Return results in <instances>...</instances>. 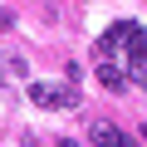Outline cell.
<instances>
[{
    "label": "cell",
    "mask_w": 147,
    "mask_h": 147,
    "mask_svg": "<svg viewBox=\"0 0 147 147\" xmlns=\"http://www.w3.org/2000/svg\"><path fill=\"white\" fill-rule=\"evenodd\" d=\"M88 142H93V147H137V142L123 137L113 123H88Z\"/></svg>",
    "instance_id": "1"
},
{
    "label": "cell",
    "mask_w": 147,
    "mask_h": 147,
    "mask_svg": "<svg viewBox=\"0 0 147 147\" xmlns=\"http://www.w3.org/2000/svg\"><path fill=\"white\" fill-rule=\"evenodd\" d=\"M93 79H98L108 93H123V88H127V74H118V69H113V59H103V64H98V74H93Z\"/></svg>",
    "instance_id": "2"
},
{
    "label": "cell",
    "mask_w": 147,
    "mask_h": 147,
    "mask_svg": "<svg viewBox=\"0 0 147 147\" xmlns=\"http://www.w3.org/2000/svg\"><path fill=\"white\" fill-rule=\"evenodd\" d=\"M59 93H64V84L54 88V84H30V98L39 103V108H59Z\"/></svg>",
    "instance_id": "3"
},
{
    "label": "cell",
    "mask_w": 147,
    "mask_h": 147,
    "mask_svg": "<svg viewBox=\"0 0 147 147\" xmlns=\"http://www.w3.org/2000/svg\"><path fill=\"white\" fill-rule=\"evenodd\" d=\"M127 79H132L137 88H147V54H137V59H132V69H127Z\"/></svg>",
    "instance_id": "4"
},
{
    "label": "cell",
    "mask_w": 147,
    "mask_h": 147,
    "mask_svg": "<svg viewBox=\"0 0 147 147\" xmlns=\"http://www.w3.org/2000/svg\"><path fill=\"white\" fill-rule=\"evenodd\" d=\"M0 30H10V15H5V10H0Z\"/></svg>",
    "instance_id": "5"
},
{
    "label": "cell",
    "mask_w": 147,
    "mask_h": 147,
    "mask_svg": "<svg viewBox=\"0 0 147 147\" xmlns=\"http://www.w3.org/2000/svg\"><path fill=\"white\" fill-rule=\"evenodd\" d=\"M59 147H84V142H74V137H64V142H59Z\"/></svg>",
    "instance_id": "6"
},
{
    "label": "cell",
    "mask_w": 147,
    "mask_h": 147,
    "mask_svg": "<svg viewBox=\"0 0 147 147\" xmlns=\"http://www.w3.org/2000/svg\"><path fill=\"white\" fill-rule=\"evenodd\" d=\"M142 142H147V123H142Z\"/></svg>",
    "instance_id": "7"
}]
</instances>
